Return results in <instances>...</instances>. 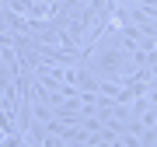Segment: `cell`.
<instances>
[{
    "label": "cell",
    "instance_id": "cell-1",
    "mask_svg": "<svg viewBox=\"0 0 157 147\" xmlns=\"http://www.w3.org/2000/svg\"><path fill=\"white\" fill-rule=\"evenodd\" d=\"M4 67H7V63H4V49H0V70H4ZM14 74H17V70H14Z\"/></svg>",
    "mask_w": 157,
    "mask_h": 147
}]
</instances>
